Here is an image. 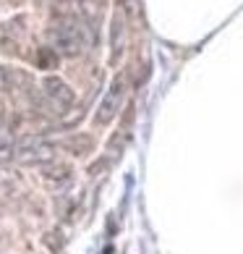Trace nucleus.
<instances>
[{
    "instance_id": "f257e3e1",
    "label": "nucleus",
    "mask_w": 243,
    "mask_h": 254,
    "mask_svg": "<svg viewBox=\"0 0 243 254\" xmlns=\"http://www.w3.org/2000/svg\"><path fill=\"white\" fill-rule=\"evenodd\" d=\"M123 92H126V79H123V76H115L113 84H110V89L105 92V97H102L97 113H95V124L107 126L110 121L118 116V108H120V100H123Z\"/></svg>"
},
{
    "instance_id": "f03ea898",
    "label": "nucleus",
    "mask_w": 243,
    "mask_h": 254,
    "mask_svg": "<svg viewBox=\"0 0 243 254\" xmlns=\"http://www.w3.org/2000/svg\"><path fill=\"white\" fill-rule=\"evenodd\" d=\"M42 92H45V97H48L55 108H71V105H73V100H76L73 89H71L60 76H45V81H42Z\"/></svg>"
},
{
    "instance_id": "7ed1b4c3",
    "label": "nucleus",
    "mask_w": 243,
    "mask_h": 254,
    "mask_svg": "<svg viewBox=\"0 0 243 254\" xmlns=\"http://www.w3.org/2000/svg\"><path fill=\"white\" fill-rule=\"evenodd\" d=\"M18 160L26 165H48L55 160V152H52V147L48 144H34V147H26L21 155H18Z\"/></svg>"
},
{
    "instance_id": "20e7f679",
    "label": "nucleus",
    "mask_w": 243,
    "mask_h": 254,
    "mask_svg": "<svg viewBox=\"0 0 243 254\" xmlns=\"http://www.w3.org/2000/svg\"><path fill=\"white\" fill-rule=\"evenodd\" d=\"M63 147L68 149L71 155H76V157H87L92 149H95V139H92L89 134H76V136L65 139Z\"/></svg>"
},
{
    "instance_id": "39448f33",
    "label": "nucleus",
    "mask_w": 243,
    "mask_h": 254,
    "mask_svg": "<svg viewBox=\"0 0 243 254\" xmlns=\"http://www.w3.org/2000/svg\"><path fill=\"white\" fill-rule=\"evenodd\" d=\"M42 178L50 184H65L71 178V168L65 163H48L42 168Z\"/></svg>"
},
{
    "instance_id": "423d86ee",
    "label": "nucleus",
    "mask_w": 243,
    "mask_h": 254,
    "mask_svg": "<svg viewBox=\"0 0 243 254\" xmlns=\"http://www.w3.org/2000/svg\"><path fill=\"white\" fill-rule=\"evenodd\" d=\"M123 18L120 16H113V29H110V34H113V55H120L123 53Z\"/></svg>"
},
{
    "instance_id": "0eeeda50",
    "label": "nucleus",
    "mask_w": 243,
    "mask_h": 254,
    "mask_svg": "<svg viewBox=\"0 0 243 254\" xmlns=\"http://www.w3.org/2000/svg\"><path fill=\"white\" fill-rule=\"evenodd\" d=\"M37 63H40V68H55L58 65V55H55L52 48H42L37 53Z\"/></svg>"
},
{
    "instance_id": "6e6552de",
    "label": "nucleus",
    "mask_w": 243,
    "mask_h": 254,
    "mask_svg": "<svg viewBox=\"0 0 243 254\" xmlns=\"http://www.w3.org/2000/svg\"><path fill=\"white\" fill-rule=\"evenodd\" d=\"M18 76L16 73H11V68H5V65H0V89H8L11 84L16 81Z\"/></svg>"
},
{
    "instance_id": "1a4fd4ad",
    "label": "nucleus",
    "mask_w": 243,
    "mask_h": 254,
    "mask_svg": "<svg viewBox=\"0 0 243 254\" xmlns=\"http://www.w3.org/2000/svg\"><path fill=\"white\" fill-rule=\"evenodd\" d=\"M13 155V144L8 139H0V157H11Z\"/></svg>"
}]
</instances>
